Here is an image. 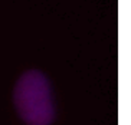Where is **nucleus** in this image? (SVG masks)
<instances>
[{
	"instance_id": "nucleus-1",
	"label": "nucleus",
	"mask_w": 131,
	"mask_h": 125,
	"mask_svg": "<svg viewBox=\"0 0 131 125\" xmlns=\"http://www.w3.org/2000/svg\"><path fill=\"white\" fill-rule=\"evenodd\" d=\"M13 102L22 121L27 125H52L55 102L52 86L40 71L22 73L15 85Z\"/></svg>"
}]
</instances>
